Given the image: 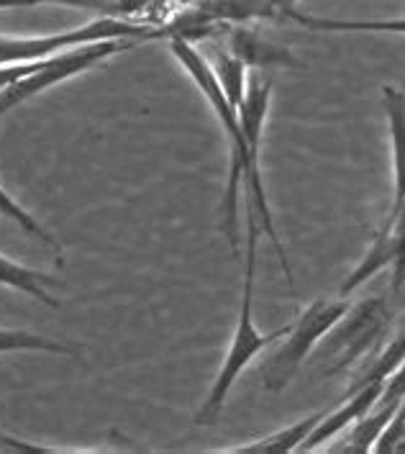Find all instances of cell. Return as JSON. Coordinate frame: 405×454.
I'll use <instances>...</instances> for the list:
<instances>
[{"instance_id": "1", "label": "cell", "mask_w": 405, "mask_h": 454, "mask_svg": "<svg viewBox=\"0 0 405 454\" xmlns=\"http://www.w3.org/2000/svg\"><path fill=\"white\" fill-rule=\"evenodd\" d=\"M169 51L183 65V70L191 74L195 88L208 100L214 116L221 123V131L226 134L229 165L231 168H229V183H226V191H223V200H221V231L226 234L234 254L238 257V237H241L238 200H241V185H244V192L252 188V160H249L246 139H244V131H241V123H238V111L231 106L229 96L223 93V88H221L218 77L214 74V67H211L208 57L195 47L192 42L183 39V36H172Z\"/></svg>"}, {"instance_id": "2", "label": "cell", "mask_w": 405, "mask_h": 454, "mask_svg": "<svg viewBox=\"0 0 405 454\" xmlns=\"http://www.w3.org/2000/svg\"><path fill=\"white\" fill-rule=\"evenodd\" d=\"M244 218H246V247H244V283H241V306H238V318L234 326V334L229 341L226 357L221 370L215 372V380L203 401V406L195 413V424L198 427H211L221 419L229 393L241 378V372L262 355L269 344H275L277 339H283L287 326L272 332V334H262L254 324V275H257V241H260V221L257 214L249 203H244Z\"/></svg>"}, {"instance_id": "3", "label": "cell", "mask_w": 405, "mask_h": 454, "mask_svg": "<svg viewBox=\"0 0 405 454\" xmlns=\"http://www.w3.org/2000/svg\"><path fill=\"white\" fill-rule=\"evenodd\" d=\"M272 93H275L272 77L262 74L260 70H249L246 93H244V100L238 103V123H241V131H244V139H246V149H249V160H252V188L244 192V203H249L254 208L257 221H260V229L272 241V247L277 252V260H280L283 270H285L287 283L292 286V272H290L285 247H283V241L277 237V229H275V218H272L269 200H267V192H264L262 165H260L264 123H267V116H269Z\"/></svg>"}, {"instance_id": "4", "label": "cell", "mask_w": 405, "mask_h": 454, "mask_svg": "<svg viewBox=\"0 0 405 454\" xmlns=\"http://www.w3.org/2000/svg\"><path fill=\"white\" fill-rule=\"evenodd\" d=\"M349 306L352 303L347 298H318L308 309H303L292 324H287L283 341L262 367V385L269 393H283L292 383L310 352L326 339Z\"/></svg>"}, {"instance_id": "5", "label": "cell", "mask_w": 405, "mask_h": 454, "mask_svg": "<svg viewBox=\"0 0 405 454\" xmlns=\"http://www.w3.org/2000/svg\"><path fill=\"white\" fill-rule=\"evenodd\" d=\"M162 36V31H154L149 26L134 24L119 16H100L96 21L67 31H54L42 36H13V34H0V67L3 65H16V62H34L44 59L57 51L80 47V44H93L105 39H136L146 42Z\"/></svg>"}, {"instance_id": "6", "label": "cell", "mask_w": 405, "mask_h": 454, "mask_svg": "<svg viewBox=\"0 0 405 454\" xmlns=\"http://www.w3.org/2000/svg\"><path fill=\"white\" fill-rule=\"evenodd\" d=\"M136 44V39H105V42H93V44H80V47L57 51L51 57H44L39 62L36 72L26 74L24 80L8 85L5 90H0V119L5 114H11L13 108L24 106L26 100L42 96L51 88H57L59 82L77 77L82 72L93 70L96 65L105 62L108 57L126 51Z\"/></svg>"}, {"instance_id": "7", "label": "cell", "mask_w": 405, "mask_h": 454, "mask_svg": "<svg viewBox=\"0 0 405 454\" xmlns=\"http://www.w3.org/2000/svg\"><path fill=\"white\" fill-rule=\"evenodd\" d=\"M390 324V313L385 298H364L334 324V329L326 334L329 339V367L326 375H336L349 370L354 362L367 357L372 349L382 344V334Z\"/></svg>"}, {"instance_id": "8", "label": "cell", "mask_w": 405, "mask_h": 454, "mask_svg": "<svg viewBox=\"0 0 405 454\" xmlns=\"http://www.w3.org/2000/svg\"><path fill=\"white\" fill-rule=\"evenodd\" d=\"M226 49L238 57L249 70H303L306 65L290 51L287 47H280L269 39H264L257 28H249L244 24L226 26Z\"/></svg>"}, {"instance_id": "9", "label": "cell", "mask_w": 405, "mask_h": 454, "mask_svg": "<svg viewBox=\"0 0 405 454\" xmlns=\"http://www.w3.org/2000/svg\"><path fill=\"white\" fill-rule=\"evenodd\" d=\"M382 395V383L362 385L357 390H352L349 395H344L339 403L329 408V413L321 419V424L310 431V436L306 439L303 450L310 452L321 444H326L329 439H334L336 434H341L344 429H349L359 416H364L372 406H378Z\"/></svg>"}, {"instance_id": "10", "label": "cell", "mask_w": 405, "mask_h": 454, "mask_svg": "<svg viewBox=\"0 0 405 454\" xmlns=\"http://www.w3.org/2000/svg\"><path fill=\"white\" fill-rule=\"evenodd\" d=\"M382 108L393 142V211L405 206V93L398 85H382Z\"/></svg>"}, {"instance_id": "11", "label": "cell", "mask_w": 405, "mask_h": 454, "mask_svg": "<svg viewBox=\"0 0 405 454\" xmlns=\"http://www.w3.org/2000/svg\"><path fill=\"white\" fill-rule=\"evenodd\" d=\"M0 286L13 287L19 293L31 295L34 301H39L42 306H47L51 311L62 309V301L51 293L54 287H59V280L54 275H47V272L31 270L26 264L13 262L5 254H0Z\"/></svg>"}, {"instance_id": "12", "label": "cell", "mask_w": 405, "mask_h": 454, "mask_svg": "<svg viewBox=\"0 0 405 454\" xmlns=\"http://www.w3.org/2000/svg\"><path fill=\"white\" fill-rule=\"evenodd\" d=\"M331 408V406H329ZM329 408H321L315 413H310L306 419L290 424L285 429L275 431L269 436L262 439H254V442H246V444H238V447H229L226 452H249V454H275V452H295V450H303L306 439L310 436V431L321 424V419L329 413Z\"/></svg>"}, {"instance_id": "13", "label": "cell", "mask_w": 405, "mask_h": 454, "mask_svg": "<svg viewBox=\"0 0 405 454\" xmlns=\"http://www.w3.org/2000/svg\"><path fill=\"white\" fill-rule=\"evenodd\" d=\"M401 403H378L372 406L364 416H359L357 421L349 427V439L341 444V450L347 452H375V444L380 442L382 431L387 429V424L393 421L395 411Z\"/></svg>"}, {"instance_id": "14", "label": "cell", "mask_w": 405, "mask_h": 454, "mask_svg": "<svg viewBox=\"0 0 405 454\" xmlns=\"http://www.w3.org/2000/svg\"><path fill=\"white\" fill-rule=\"evenodd\" d=\"M287 21L306 26L310 31H359V34H401L405 36V19H390V21H339V19H321V16H310L300 11H290Z\"/></svg>"}, {"instance_id": "15", "label": "cell", "mask_w": 405, "mask_h": 454, "mask_svg": "<svg viewBox=\"0 0 405 454\" xmlns=\"http://www.w3.org/2000/svg\"><path fill=\"white\" fill-rule=\"evenodd\" d=\"M8 352H47V355L80 357V347L57 341L51 336L34 334L28 329H0V355Z\"/></svg>"}, {"instance_id": "16", "label": "cell", "mask_w": 405, "mask_h": 454, "mask_svg": "<svg viewBox=\"0 0 405 454\" xmlns=\"http://www.w3.org/2000/svg\"><path fill=\"white\" fill-rule=\"evenodd\" d=\"M211 67H214V74L218 77L223 93L229 96L231 106L238 111V103L244 100V93H246V80H249V67L234 57L229 49H215L214 57H208Z\"/></svg>"}, {"instance_id": "17", "label": "cell", "mask_w": 405, "mask_h": 454, "mask_svg": "<svg viewBox=\"0 0 405 454\" xmlns=\"http://www.w3.org/2000/svg\"><path fill=\"white\" fill-rule=\"evenodd\" d=\"M0 214L5 215L8 221H13V223H16L21 231H26L31 239L42 241L47 249H51V252L57 254V257H62V244H59V239H57L51 231H47V229H44L34 215L28 214L24 206H21L11 192L5 191L3 185H0Z\"/></svg>"}, {"instance_id": "18", "label": "cell", "mask_w": 405, "mask_h": 454, "mask_svg": "<svg viewBox=\"0 0 405 454\" xmlns=\"http://www.w3.org/2000/svg\"><path fill=\"white\" fill-rule=\"evenodd\" d=\"M405 401V359L403 364L382 383V395L378 403H403Z\"/></svg>"}, {"instance_id": "19", "label": "cell", "mask_w": 405, "mask_h": 454, "mask_svg": "<svg viewBox=\"0 0 405 454\" xmlns=\"http://www.w3.org/2000/svg\"><path fill=\"white\" fill-rule=\"evenodd\" d=\"M0 450H16V452H51L49 447L24 442V439H19V436H11L8 431H3V429H0Z\"/></svg>"}, {"instance_id": "20", "label": "cell", "mask_w": 405, "mask_h": 454, "mask_svg": "<svg viewBox=\"0 0 405 454\" xmlns=\"http://www.w3.org/2000/svg\"><path fill=\"white\" fill-rule=\"evenodd\" d=\"M36 5V0H0V11L5 8H31Z\"/></svg>"}]
</instances>
